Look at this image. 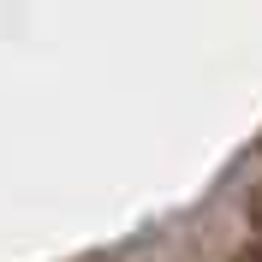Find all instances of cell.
Masks as SVG:
<instances>
[]
</instances>
